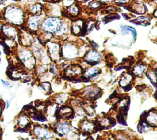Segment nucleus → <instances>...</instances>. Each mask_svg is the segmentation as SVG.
Wrapping results in <instances>:
<instances>
[{
  "mask_svg": "<svg viewBox=\"0 0 157 140\" xmlns=\"http://www.w3.org/2000/svg\"><path fill=\"white\" fill-rule=\"evenodd\" d=\"M27 13L18 4H10L6 6L0 13V20L18 28L24 25Z\"/></svg>",
  "mask_w": 157,
  "mask_h": 140,
  "instance_id": "1",
  "label": "nucleus"
},
{
  "mask_svg": "<svg viewBox=\"0 0 157 140\" xmlns=\"http://www.w3.org/2000/svg\"><path fill=\"white\" fill-rule=\"evenodd\" d=\"M23 67L28 70H33L36 65V59L29 47L18 46L13 51Z\"/></svg>",
  "mask_w": 157,
  "mask_h": 140,
  "instance_id": "2",
  "label": "nucleus"
},
{
  "mask_svg": "<svg viewBox=\"0 0 157 140\" xmlns=\"http://www.w3.org/2000/svg\"><path fill=\"white\" fill-rule=\"evenodd\" d=\"M63 20L58 17L49 16L43 18L39 28V31L52 33L53 35L59 30Z\"/></svg>",
  "mask_w": 157,
  "mask_h": 140,
  "instance_id": "3",
  "label": "nucleus"
},
{
  "mask_svg": "<svg viewBox=\"0 0 157 140\" xmlns=\"http://www.w3.org/2000/svg\"><path fill=\"white\" fill-rule=\"evenodd\" d=\"M61 57L63 59L71 61L74 60L79 56V48L74 42H66L61 46Z\"/></svg>",
  "mask_w": 157,
  "mask_h": 140,
  "instance_id": "4",
  "label": "nucleus"
},
{
  "mask_svg": "<svg viewBox=\"0 0 157 140\" xmlns=\"http://www.w3.org/2000/svg\"><path fill=\"white\" fill-rule=\"evenodd\" d=\"M43 20V17L41 14L31 15L27 14L23 27L26 30L33 34H37L39 31L40 23Z\"/></svg>",
  "mask_w": 157,
  "mask_h": 140,
  "instance_id": "5",
  "label": "nucleus"
},
{
  "mask_svg": "<svg viewBox=\"0 0 157 140\" xmlns=\"http://www.w3.org/2000/svg\"><path fill=\"white\" fill-rule=\"evenodd\" d=\"M30 131L36 138L39 139H52L53 136V132L46 125H34Z\"/></svg>",
  "mask_w": 157,
  "mask_h": 140,
  "instance_id": "6",
  "label": "nucleus"
},
{
  "mask_svg": "<svg viewBox=\"0 0 157 140\" xmlns=\"http://www.w3.org/2000/svg\"><path fill=\"white\" fill-rule=\"evenodd\" d=\"M80 95L86 100H89L91 101L99 98L102 94V90L94 85H91L83 88L80 92Z\"/></svg>",
  "mask_w": 157,
  "mask_h": 140,
  "instance_id": "7",
  "label": "nucleus"
},
{
  "mask_svg": "<svg viewBox=\"0 0 157 140\" xmlns=\"http://www.w3.org/2000/svg\"><path fill=\"white\" fill-rule=\"evenodd\" d=\"M47 48V52L48 53V57L51 61L56 62L61 57V46L59 42H53L51 40L48 41L44 45Z\"/></svg>",
  "mask_w": 157,
  "mask_h": 140,
  "instance_id": "8",
  "label": "nucleus"
},
{
  "mask_svg": "<svg viewBox=\"0 0 157 140\" xmlns=\"http://www.w3.org/2000/svg\"><path fill=\"white\" fill-rule=\"evenodd\" d=\"M17 40L20 45L29 48L35 40L33 34L26 30L23 27L20 28Z\"/></svg>",
  "mask_w": 157,
  "mask_h": 140,
  "instance_id": "9",
  "label": "nucleus"
},
{
  "mask_svg": "<svg viewBox=\"0 0 157 140\" xmlns=\"http://www.w3.org/2000/svg\"><path fill=\"white\" fill-rule=\"evenodd\" d=\"M102 54L96 49H90L88 50L83 56V61L85 63L88 64L91 66H94L99 63V62L102 59Z\"/></svg>",
  "mask_w": 157,
  "mask_h": 140,
  "instance_id": "10",
  "label": "nucleus"
},
{
  "mask_svg": "<svg viewBox=\"0 0 157 140\" xmlns=\"http://www.w3.org/2000/svg\"><path fill=\"white\" fill-rule=\"evenodd\" d=\"M19 29L20 28L17 26L9 23H4L2 26L0 33L3 37L10 38L16 40L17 39H18Z\"/></svg>",
  "mask_w": 157,
  "mask_h": 140,
  "instance_id": "11",
  "label": "nucleus"
},
{
  "mask_svg": "<svg viewBox=\"0 0 157 140\" xmlns=\"http://www.w3.org/2000/svg\"><path fill=\"white\" fill-rule=\"evenodd\" d=\"M52 128V131L60 137L67 134L71 130L70 123L68 120L66 119L64 120H58V121L53 124V126Z\"/></svg>",
  "mask_w": 157,
  "mask_h": 140,
  "instance_id": "12",
  "label": "nucleus"
},
{
  "mask_svg": "<svg viewBox=\"0 0 157 140\" xmlns=\"http://www.w3.org/2000/svg\"><path fill=\"white\" fill-rule=\"evenodd\" d=\"M78 128L82 132L83 135L88 136L98 131L95 122L86 119H83L79 122Z\"/></svg>",
  "mask_w": 157,
  "mask_h": 140,
  "instance_id": "13",
  "label": "nucleus"
},
{
  "mask_svg": "<svg viewBox=\"0 0 157 140\" xmlns=\"http://www.w3.org/2000/svg\"><path fill=\"white\" fill-rule=\"evenodd\" d=\"M122 7L129 11L138 15H144L147 12V9L144 3L138 1H131L129 4L123 6Z\"/></svg>",
  "mask_w": 157,
  "mask_h": 140,
  "instance_id": "14",
  "label": "nucleus"
},
{
  "mask_svg": "<svg viewBox=\"0 0 157 140\" xmlns=\"http://www.w3.org/2000/svg\"><path fill=\"white\" fill-rule=\"evenodd\" d=\"M15 123L17 128H27L31 130L32 122L31 118L25 112H23L20 114L15 119Z\"/></svg>",
  "mask_w": 157,
  "mask_h": 140,
  "instance_id": "15",
  "label": "nucleus"
},
{
  "mask_svg": "<svg viewBox=\"0 0 157 140\" xmlns=\"http://www.w3.org/2000/svg\"><path fill=\"white\" fill-rule=\"evenodd\" d=\"M82 9L78 2H74L72 4L65 7L64 10V15L69 18H76L80 14Z\"/></svg>",
  "mask_w": 157,
  "mask_h": 140,
  "instance_id": "16",
  "label": "nucleus"
},
{
  "mask_svg": "<svg viewBox=\"0 0 157 140\" xmlns=\"http://www.w3.org/2000/svg\"><path fill=\"white\" fill-rule=\"evenodd\" d=\"M85 20L82 18H76L73 20L70 26L71 33L74 35H82Z\"/></svg>",
  "mask_w": 157,
  "mask_h": 140,
  "instance_id": "17",
  "label": "nucleus"
},
{
  "mask_svg": "<svg viewBox=\"0 0 157 140\" xmlns=\"http://www.w3.org/2000/svg\"><path fill=\"white\" fill-rule=\"evenodd\" d=\"M27 14L39 15L42 13L43 10V6L38 2H29L24 7Z\"/></svg>",
  "mask_w": 157,
  "mask_h": 140,
  "instance_id": "18",
  "label": "nucleus"
},
{
  "mask_svg": "<svg viewBox=\"0 0 157 140\" xmlns=\"http://www.w3.org/2000/svg\"><path fill=\"white\" fill-rule=\"evenodd\" d=\"M149 67H148V65L145 64L144 62H137L135 65L132 67L131 73L134 75V76L142 78L145 75L147 70Z\"/></svg>",
  "mask_w": 157,
  "mask_h": 140,
  "instance_id": "19",
  "label": "nucleus"
},
{
  "mask_svg": "<svg viewBox=\"0 0 157 140\" xmlns=\"http://www.w3.org/2000/svg\"><path fill=\"white\" fill-rule=\"evenodd\" d=\"M144 120L151 128H156L157 127V112L156 109H151L147 111Z\"/></svg>",
  "mask_w": 157,
  "mask_h": 140,
  "instance_id": "20",
  "label": "nucleus"
},
{
  "mask_svg": "<svg viewBox=\"0 0 157 140\" xmlns=\"http://www.w3.org/2000/svg\"><path fill=\"white\" fill-rule=\"evenodd\" d=\"M134 78L135 76L131 73V72H127L126 73H124L120 77L118 84L121 87H123L129 84L132 83Z\"/></svg>",
  "mask_w": 157,
  "mask_h": 140,
  "instance_id": "21",
  "label": "nucleus"
},
{
  "mask_svg": "<svg viewBox=\"0 0 157 140\" xmlns=\"http://www.w3.org/2000/svg\"><path fill=\"white\" fill-rule=\"evenodd\" d=\"M101 73V70L100 68L97 67H93V66H92L91 67H86V68H83L82 75L89 80H90L92 78L96 77Z\"/></svg>",
  "mask_w": 157,
  "mask_h": 140,
  "instance_id": "22",
  "label": "nucleus"
},
{
  "mask_svg": "<svg viewBox=\"0 0 157 140\" xmlns=\"http://www.w3.org/2000/svg\"><path fill=\"white\" fill-rule=\"evenodd\" d=\"M151 19V17L150 15H145L140 16L132 20H130V21L136 25H142V26H147L150 24V20Z\"/></svg>",
  "mask_w": 157,
  "mask_h": 140,
  "instance_id": "23",
  "label": "nucleus"
},
{
  "mask_svg": "<svg viewBox=\"0 0 157 140\" xmlns=\"http://www.w3.org/2000/svg\"><path fill=\"white\" fill-rule=\"evenodd\" d=\"M145 75L150 80L152 84L156 88V67H150L147 70Z\"/></svg>",
  "mask_w": 157,
  "mask_h": 140,
  "instance_id": "24",
  "label": "nucleus"
},
{
  "mask_svg": "<svg viewBox=\"0 0 157 140\" xmlns=\"http://www.w3.org/2000/svg\"><path fill=\"white\" fill-rule=\"evenodd\" d=\"M104 5L96 0L91 1L88 4V9L91 11H97L103 9Z\"/></svg>",
  "mask_w": 157,
  "mask_h": 140,
  "instance_id": "25",
  "label": "nucleus"
},
{
  "mask_svg": "<svg viewBox=\"0 0 157 140\" xmlns=\"http://www.w3.org/2000/svg\"><path fill=\"white\" fill-rule=\"evenodd\" d=\"M151 128L148 125V123L144 120H139L138 125H137V130L139 133H145L149 131Z\"/></svg>",
  "mask_w": 157,
  "mask_h": 140,
  "instance_id": "26",
  "label": "nucleus"
},
{
  "mask_svg": "<svg viewBox=\"0 0 157 140\" xmlns=\"http://www.w3.org/2000/svg\"><path fill=\"white\" fill-rule=\"evenodd\" d=\"M120 28H121V31L123 34H127L129 32H131L132 35L134 37V39L136 40L137 37V32L134 28L129 26H124V25L121 26Z\"/></svg>",
  "mask_w": 157,
  "mask_h": 140,
  "instance_id": "27",
  "label": "nucleus"
},
{
  "mask_svg": "<svg viewBox=\"0 0 157 140\" xmlns=\"http://www.w3.org/2000/svg\"><path fill=\"white\" fill-rule=\"evenodd\" d=\"M69 99V97L66 94H60L56 95L53 98V101L56 103L57 104L63 105L67 102Z\"/></svg>",
  "mask_w": 157,
  "mask_h": 140,
  "instance_id": "28",
  "label": "nucleus"
},
{
  "mask_svg": "<svg viewBox=\"0 0 157 140\" xmlns=\"http://www.w3.org/2000/svg\"><path fill=\"white\" fill-rule=\"evenodd\" d=\"M120 19V15L117 13H110L106 15L103 19L102 21L104 22L105 24L110 22L113 20H118Z\"/></svg>",
  "mask_w": 157,
  "mask_h": 140,
  "instance_id": "29",
  "label": "nucleus"
},
{
  "mask_svg": "<svg viewBox=\"0 0 157 140\" xmlns=\"http://www.w3.org/2000/svg\"><path fill=\"white\" fill-rule=\"evenodd\" d=\"M120 11V9L113 5H107V6L104 9V12L107 14H110V13H117Z\"/></svg>",
  "mask_w": 157,
  "mask_h": 140,
  "instance_id": "30",
  "label": "nucleus"
},
{
  "mask_svg": "<svg viewBox=\"0 0 157 140\" xmlns=\"http://www.w3.org/2000/svg\"><path fill=\"white\" fill-rule=\"evenodd\" d=\"M40 87L46 92L48 93L52 91L50 83L48 81H41L39 83Z\"/></svg>",
  "mask_w": 157,
  "mask_h": 140,
  "instance_id": "31",
  "label": "nucleus"
},
{
  "mask_svg": "<svg viewBox=\"0 0 157 140\" xmlns=\"http://www.w3.org/2000/svg\"><path fill=\"white\" fill-rule=\"evenodd\" d=\"M113 2H114L118 6H123L129 4L131 2V0H113Z\"/></svg>",
  "mask_w": 157,
  "mask_h": 140,
  "instance_id": "32",
  "label": "nucleus"
},
{
  "mask_svg": "<svg viewBox=\"0 0 157 140\" xmlns=\"http://www.w3.org/2000/svg\"><path fill=\"white\" fill-rule=\"evenodd\" d=\"M4 106H5V103H4V102L2 100L0 99V119H1V117H2V111H3V110H4Z\"/></svg>",
  "mask_w": 157,
  "mask_h": 140,
  "instance_id": "33",
  "label": "nucleus"
},
{
  "mask_svg": "<svg viewBox=\"0 0 157 140\" xmlns=\"http://www.w3.org/2000/svg\"><path fill=\"white\" fill-rule=\"evenodd\" d=\"M75 0H63V5L65 7H67L73 3H74Z\"/></svg>",
  "mask_w": 157,
  "mask_h": 140,
  "instance_id": "34",
  "label": "nucleus"
},
{
  "mask_svg": "<svg viewBox=\"0 0 157 140\" xmlns=\"http://www.w3.org/2000/svg\"><path fill=\"white\" fill-rule=\"evenodd\" d=\"M1 83H2V85H3L4 86L6 87L10 88V87H12V84H10L9 82H8V81H4V80H3V79H1Z\"/></svg>",
  "mask_w": 157,
  "mask_h": 140,
  "instance_id": "35",
  "label": "nucleus"
},
{
  "mask_svg": "<svg viewBox=\"0 0 157 140\" xmlns=\"http://www.w3.org/2000/svg\"><path fill=\"white\" fill-rule=\"evenodd\" d=\"M90 44L92 48H93V49H96L98 47V45L93 41H90Z\"/></svg>",
  "mask_w": 157,
  "mask_h": 140,
  "instance_id": "36",
  "label": "nucleus"
},
{
  "mask_svg": "<svg viewBox=\"0 0 157 140\" xmlns=\"http://www.w3.org/2000/svg\"><path fill=\"white\" fill-rule=\"evenodd\" d=\"M152 17H153L155 18H156V8L155 9L154 11L152 13Z\"/></svg>",
  "mask_w": 157,
  "mask_h": 140,
  "instance_id": "37",
  "label": "nucleus"
},
{
  "mask_svg": "<svg viewBox=\"0 0 157 140\" xmlns=\"http://www.w3.org/2000/svg\"><path fill=\"white\" fill-rule=\"evenodd\" d=\"M48 1H50L51 2L53 3H56V2H59L60 1V0H47Z\"/></svg>",
  "mask_w": 157,
  "mask_h": 140,
  "instance_id": "38",
  "label": "nucleus"
},
{
  "mask_svg": "<svg viewBox=\"0 0 157 140\" xmlns=\"http://www.w3.org/2000/svg\"><path fill=\"white\" fill-rule=\"evenodd\" d=\"M77 2H82V3H83V2H86L87 1H88V0H75Z\"/></svg>",
  "mask_w": 157,
  "mask_h": 140,
  "instance_id": "39",
  "label": "nucleus"
},
{
  "mask_svg": "<svg viewBox=\"0 0 157 140\" xmlns=\"http://www.w3.org/2000/svg\"><path fill=\"white\" fill-rule=\"evenodd\" d=\"M29 2H38L40 0H28Z\"/></svg>",
  "mask_w": 157,
  "mask_h": 140,
  "instance_id": "40",
  "label": "nucleus"
},
{
  "mask_svg": "<svg viewBox=\"0 0 157 140\" xmlns=\"http://www.w3.org/2000/svg\"><path fill=\"white\" fill-rule=\"evenodd\" d=\"M6 1H7V0H0V5L4 4Z\"/></svg>",
  "mask_w": 157,
  "mask_h": 140,
  "instance_id": "41",
  "label": "nucleus"
},
{
  "mask_svg": "<svg viewBox=\"0 0 157 140\" xmlns=\"http://www.w3.org/2000/svg\"><path fill=\"white\" fill-rule=\"evenodd\" d=\"M3 23H4L1 20H0V31H1V28H2V26Z\"/></svg>",
  "mask_w": 157,
  "mask_h": 140,
  "instance_id": "42",
  "label": "nucleus"
},
{
  "mask_svg": "<svg viewBox=\"0 0 157 140\" xmlns=\"http://www.w3.org/2000/svg\"><path fill=\"white\" fill-rule=\"evenodd\" d=\"M7 108H8L9 106V101H6V106Z\"/></svg>",
  "mask_w": 157,
  "mask_h": 140,
  "instance_id": "43",
  "label": "nucleus"
},
{
  "mask_svg": "<svg viewBox=\"0 0 157 140\" xmlns=\"http://www.w3.org/2000/svg\"><path fill=\"white\" fill-rule=\"evenodd\" d=\"M13 1H19L20 0H13Z\"/></svg>",
  "mask_w": 157,
  "mask_h": 140,
  "instance_id": "44",
  "label": "nucleus"
},
{
  "mask_svg": "<svg viewBox=\"0 0 157 140\" xmlns=\"http://www.w3.org/2000/svg\"><path fill=\"white\" fill-rule=\"evenodd\" d=\"M0 54H1V51H0ZM0 61H1V59H0Z\"/></svg>",
  "mask_w": 157,
  "mask_h": 140,
  "instance_id": "45",
  "label": "nucleus"
}]
</instances>
